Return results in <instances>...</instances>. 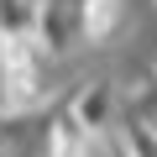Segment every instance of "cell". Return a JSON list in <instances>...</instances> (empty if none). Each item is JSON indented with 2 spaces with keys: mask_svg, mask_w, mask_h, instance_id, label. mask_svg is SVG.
Here are the masks:
<instances>
[{
  "mask_svg": "<svg viewBox=\"0 0 157 157\" xmlns=\"http://www.w3.org/2000/svg\"><path fill=\"white\" fill-rule=\"evenodd\" d=\"M37 6H42V0H37Z\"/></svg>",
  "mask_w": 157,
  "mask_h": 157,
  "instance_id": "6da1fadb",
  "label": "cell"
}]
</instances>
